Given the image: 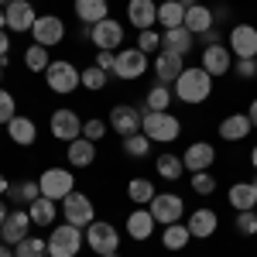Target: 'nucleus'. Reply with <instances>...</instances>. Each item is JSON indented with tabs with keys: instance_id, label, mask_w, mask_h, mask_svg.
Returning <instances> with one entry per match:
<instances>
[{
	"instance_id": "nucleus-1",
	"label": "nucleus",
	"mask_w": 257,
	"mask_h": 257,
	"mask_svg": "<svg viewBox=\"0 0 257 257\" xmlns=\"http://www.w3.org/2000/svg\"><path fill=\"white\" fill-rule=\"evenodd\" d=\"M209 96H213V76L202 65H185L182 76L175 79V99L196 106V103H206Z\"/></svg>"
},
{
	"instance_id": "nucleus-2",
	"label": "nucleus",
	"mask_w": 257,
	"mask_h": 257,
	"mask_svg": "<svg viewBox=\"0 0 257 257\" xmlns=\"http://www.w3.org/2000/svg\"><path fill=\"white\" fill-rule=\"evenodd\" d=\"M86 243V230L72 223H59L48 233V257H76Z\"/></svg>"
},
{
	"instance_id": "nucleus-3",
	"label": "nucleus",
	"mask_w": 257,
	"mask_h": 257,
	"mask_svg": "<svg viewBox=\"0 0 257 257\" xmlns=\"http://www.w3.org/2000/svg\"><path fill=\"white\" fill-rule=\"evenodd\" d=\"M141 131L155 141V144H172V141L182 134V120H178L175 113H168V110H161V113L158 110H144Z\"/></svg>"
},
{
	"instance_id": "nucleus-4",
	"label": "nucleus",
	"mask_w": 257,
	"mask_h": 257,
	"mask_svg": "<svg viewBox=\"0 0 257 257\" xmlns=\"http://www.w3.org/2000/svg\"><path fill=\"white\" fill-rule=\"evenodd\" d=\"M45 82H48V89H52V93L69 96V93H76V89L82 86V69H76L69 59H59V62H52V65H48Z\"/></svg>"
},
{
	"instance_id": "nucleus-5",
	"label": "nucleus",
	"mask_w": 257,
	"mask_h": 257,
	"mask_svg": "<svg viewBox=\"0 0 257 257\" xmlns=\"http://www.w3.org/2000/svg\"><path fill=\"white\" fill-rule=\"evenodd\" d=\"M86 247L93 250V254L106 257V254H117L120 250V233L113 223H106V219H93L89 226H86Z\"/></svg>"
},
{
	"instance_id": "nucleus-6",
	"label": "nucleus",
	"mask_w": 257,
	"mask_h": 257,
	"mask_svg": "<svg viewBox=\"0 0 257 257\" xmlns=\"http://www.w3.org/2000/svg\"><path fill=\"white\" fill-rule=\"evenodd\" d=\"M82 38H89L96 48H106V52H117L123 45V24L120 21H96V24H82Z\"/></svg>"
},
{
	"instance_id": "nucleus-7",
	"label": "nucleus",
	"mask_w": 257,
	"mask_h": 257,
	"mask_svg": "<svg viewBox=\"0 0 257 257\" xmlns=\"http://www.w3.org/2000/svg\"><path fill=\"white\" fill-rule=\"evenodd\" d=\"M62 216H65V223H72V226H89L93 219H96V206H93V199L86 196V192H69V196L62 199Z\"/></svg>"
},
{
	"instance_id": "nucleus-8",
	"label": "nucleus",
	"mask_w": 257,
	"mask_h": 257,
	"mask_svg": "<svg viewBox=\"0 0 257 257\" xmlns=\"http://www.w3.org/2000/svg\"><path fill=\"white\" fill-rule=\"evenodd\" d=\"M38 185H41V196H48V199H55V202H62V199L76 189V178H72V172H69V168L52 165V168H45V172L38 175Z\"/></svg>"
},
{
	"instance_id": "nucleus-9",
	"label": "nucleus",
	"mask_w": 257,
	"mask_h": 257,
	"mask_svg": "<svg viewBox=\"0 0 257 257\" xmlns=\"http://www.w3.org/2000/svg\"><path fill=\"white\" fill-rule=\"evenodd\" d=\"M151 216H155V223H161V226H172V223H182V216H185V202H182V196L178 192H158V196L151 199Z\"/></svg>"
},
{
	"instance_id": "nucleus-10",
	"label": "nucleus",
	"mask_w": 257,
	"mask_h": 257,
	"mask_svg": "<svg viewBox=\"0 0 257 257\" xmlns=\"http://www.w3.org/2000/svg\"><path fill=\"white\" fill-rule=\"evenodd\" d=\"M144 72H148V55L141 48H120L117 62H113V76L131 82V79H141Z\"/></svg>"
},
{
	"instance_id": "nucleus-11",
	"label": "nucleus",
	"mask_w": 257,
	"mask_h": 257,
	"mask_svg": "<svg viewBox=\"0 0 257 257\" xmlns=\"http://www.w3.org/2000/svg\"><path fill=\"white\" fill-rule=\"evenodd\" d=\"M110 131H117L120 138H131V134H141V123H144V110L138 106H127V103H117L110 110Z\"/></svg>"
},
{
	"instance_id": "nucleus-12",
	"label": "nucleus",
	"mask_w": 257,
	"mask_h": 257,
	"mask_svg": "<svg viewBox=\"0 0 257 257\" xmlns=\"http://www.w3.org/2000/svg\"><path fill=\"white\" fill-rule=\"evenodd\" d=\"M226 48L233 52V59H257V28L254 24H243V21L233 24Z\"/></svg>"
},
{
	"instance_id": "nucleus-13",
	"label": "nucleus",
	"mask_w": 257,
	"mask_h": 257,
	"mask_svg": "<svg viewBox=\"0 0 257 257\" xmlns=\"http://www.w3.org/2000/svg\"><path fill=\"white\" fill-rule=\"evenodd\" d=\"M31 38H35V45L55 48V45L65 38V21L55 18V14H38L35 28H31Z\"/></svg>"
},
{
	"instance_id": "nucleus-14",
	"label": "nucleus",
	"mask_w": 257,
	"mask_h": 257,
	"mask_svg": "<svg viewBox=\"0 0 257 257\" xmlns=\"http://www.w3.org/2000/svg\"><path fill=\"white\" fill-rule=\"evenodd\" d=\"M31 213L28 209H11L7 219H4V226H0V240L4 243H11V247H18L24 237H31Z\"/></svg>"
},
{
	"instance_id": "nucleus-15",
	"label": "nucleus",
	"mask_w": 257,
	"mask_h": 257,
	"mask_svg": "<svg viewBox=\"0 0 257 257\" xmlns=\"http://www.w3.org/2000/svg\"><path fill=\"white\" fill-rule=\"evenodd\" d=\"M4 14H7V28L14 31V35H31V28H35V7H31V0H11L7 7H4Z\"/></svg>"
},
{
	"instance_id": "nucleus-16",
	"label": "nucleus",
	"mask_w": 257,
	"mask_h": 257,
	"mask_svg": "<svg viewBox=\"0 0 257 257\" xmlns=\"http://www.w3.org/2000/svg\"><path fill=\"white\" fill-rule=\"evenodd\" d=\"M48 131H52V138L55 141H76L82 138V120L76 110H55L52 113V120H48Z\"/></svg>"
},
{
	"instance_id": "nucleus-17",
	"label": "nucleus",
	"mask_w": 257,
	"mask_h": 257,
	"mask_svg": "<svg viewBox=\"0 0 257 257\" xmlns=\"http://www.w3.org/2000/svg\"><path fill=\"white\" fill-rule=\"evenodd\" d=\"M185 226H189L192 240H209V237H213V233L219 230V216H216V209H209V206H199L196 213H189Z\"/></svg>"
},
{
	"instance_id": "nucleus-18",
	"label": "nucleus",
	"mask_w": 257,
	"mask_h": 257,
	"mask_svg": "<svg viewBox=\"0 0 257 257\" xmlns=\"http://www.w3.org/2000/svg\"><path fill=\"white\" fill-rule=\"evenodd\" d=\"M182 161H185V172H209L213 161H216V148L209 141H196V144L185 148Z\"/></svg>"
},
{
	"instance_id": "nucleus-19",
	"label": "nucleus",
	"mask_w": 257,
	"mask_h": 257,
	"mask_svg": "<svg viewBox=\"0 0 257 257\" xmlns=\"http://www.w3.org/2000/svg\"><path fill=\"white\" fill-rule=\"evenodd\" d=\"M182 69H185V55H175V52H158L155 55V79L161 86H175Z\"/></svg>"
},
{
	"instance_id": "nucleus-20",
	"label": "nucleus",
	"mask_w": 257,
	"mask_h": 257,
	"mask_svg": "<svg viewBox=\"0 0 257 257\" xmlns=\"http://www.w3.org/2000/svg\"><path fill=\"white\" fill-rule=\"evenodd\" d=\"M230 65H233V52H230L226 45H206V48H202V69H206L213 79H216V76H226Z\"/></svg>"
},
{
	"instance_id": "nucleus-21",
	"label": "nucleus",
	"mask_w": 257,
	"mask_h": 257,
	"mask_svg": "<svg viewBox=\"0 0 257 257\" xmlns=\"http://www.w3.org/2000/svg\"><path fill=\"white\" fill-rule=\"evenodd\" d=\"M127 237L131 240H151V233H155V216H151V209L148 206H138L134 213H127Z\"/></svg>"
},
{
	"instance_id": "nucleus-22",
	"label": "nucleus",
	"mask_w": 257,
	"mask_h": 257,
	"mask_svg": "<svg viewBox=\"0 0 257 257\" xmlns=\"http://www.w3.org/2000/svg\"><path fill=\"white\" fill-rule=\"evenodd\" d=\"M196 48V35L182 24V28H168L161 31V52H175V55H189Z\"/></svg>"
},
{
	"instance_id": "nucleus-23",
	"label": "nucleus",
	"mask_w": 257,
	"mask_h": 257,
	"mask_svg": "<svg viewBox=\"0 0 257 257\" xmlns=\"http://www.w3.org/2000/svg\"><path fill=\"white\" fill-rule=\"evenodd\" d=\"M127 21L138 28V31H148L158 24V4L155 0H131L127 4Z\"/></svg>"
},
{
	"instance_id": "nucleus-24",
	"label": "nucleus",
	"mask_w": 257,
	"mask_h": 257,
	"mask_svg": "<svg viewBox=\"0 0 257 257\" xmlns=\"http://www.w3.org/2000/svg\"><path fill=\"white\" fill-rule=\"evenodd\" d=\"M65 158H69V165H72V168H89V165L96 161V141H89V138L69 141Z\"/></svg>"
},
{
	"instance_id": "nucleus-25",
	"label": "nucleus",
	"mask_w": 257,
	"mask_h": 257,
	"mask_svg": "<svg viewBox=\"0 0 257 257\" xmlns=\"http://www.w3.org/2000/svg\"><path fill=\"white\" fill-rule=\"evenodd\" d=\"M72 11L82 24H96L110 18V0H72Z\"/></svg>"
},
{
	"instance_id": "nucleus-26",
	"label": "nucleus",
	"mask_w": 257,
	"mask_h": 257,
	"mask_svg": "<svg viewBox=\"0 0 257 257\" xmlns=\"http://www.w3.org/2000/svg\"><path fill=\"white\" fill-rule=\"evenodd\" d=\"M250 131H254V123L247 113H230V117L219 120V138L223 141H243Z\"/></svg>"
},
{
	"instance_id": "nucleus-27",
	"label": "nucleus",
	"mask_w": 257,
	"mask_h": 257,
	"mask_svg": "<svg viewBox=\"0 0 257 257\" xmlns=\"http://www.w3.org/2000/svg\"><path fill=\"white\" fill-rule=\"evenodd\" d=\"M7 134H11V141L18 144V148H31L35 141H38V127H35V120L31 117H14L11 123H7Z\"/></svg>"
},
{
	"instance_id": "nucleus-28",
	"label": "nucleus",
	"mask_w": 257,
	"mask_h": 257,
	"mask_svg": "<svg viewBox=\"0 0 257 257\" xmlns=\"http://www.w3.org/2000/svg\"><path fill=\"white\" fill-rule=\"evenodd\" d=\"M226 199H230V206H233L237 213H247V209L257 206V185L254 182H233L230 192H226Z\"/></svg>"
},
{
	"instance_id": "nucleus-29",
	"label": "nucleus",
	"mask_w": 257,
	"mask_h": 257,
	"mask_svg": "<svg viewBox=\"0 0 257 257\" xmlns=\"http://www.w3.org/2000/svg\"><path fill=\"white\" fill-rule=\"evenodd\" d=\"M185 28L192 31V35H206L209 28H216V18H213V7H206V4H196V7H189L185 11Z\"/></svg>"
},
{
	"instance_id": "nucleus-30",
	"label": "nucleus",
	"mask_w": 257,
	"mask_h": 257,
	"mask_svg": "<svg viewBox=\"0 0 257 257\" xmlns=\"http://www.w3.org/2000/svg\"><path fill=\"white\" fill-rule=\"evenodd\" d=\"M28 213H31V223H35V226H52L55 216H59V202L48 199V196H38L28 206Z\"/></svg>"
},
{
	"instance_id": "nucleus-31",
	"label": "nucleus",
	"mask_w": 257,
	"mask_h": 257,
	"mask_svg": "<svg viewBox=\"0 0 257 257\" xmlns=\"http://www.w3.org/2000/svg\"><path fill=\"white\" fill-rule=\"evenodd\" d=\"M158 196V189H155V182L151 178H131V185H127V199L134 202V206H151V199Z\"/></svg>"
},
{
	"instance_id": "nucleus-32",
	"label": "nucleus",
	"mask_w": 257,
	"mask_h": 257,
	"mask_svg": "<svg viewBox=\"0 0 257 257\" xmlns=\"http://www.w3.org/2000/svg\"><path fill=\"white\" fill-rule=\"evenodd\" d=\"M7 196H11V206H31V202L41 196V185L31 182V178H24V182H14V185L7 189Z\"/></svg>"
},
{
	"instance_id": "nucleus-33",
	"label": "nucleus",
	"mask_w": 257,
	"mask_h": 257,
	"mask_svg": "<svg viewBox=\"0 0 257 257\" xmlns=\"http://www.w3.org/2000/svg\"><path fill=\"white\" fill-rule=\"evenodd\" d=\"M158 24L168 31V28H182L185 24V7L178 0H161L158 4Z\"/></svg>"
},
{
	"instance_id": "nucleus-34",
	"label": "nucleus",
	"mask_w": 257,
	"mask_h": 257,
	"mask_svg": "<svg viewBox=\"0 0 257 257\" xmlns=\"http://www.w3.org/2000/svg\"><path fill=\"white\" fill-rule=\"evenodd\" d=\"M189 240H192L189 226H185V223H172V226H165V233H161V247H165V250H185Z\"/></svg>"
},
{
	"instance_id": "nucleus-35",
	"label": "nucleus",
	"mask_w": 257,
	"mask_h": 257,
	"mask_svg": "<svg viewBox=\"0 0 257 257\" xmlns=\"http://www.w3.org/2000/svg\"><path fill=\"white\" fill-rule=\"evenodd\" d=\"M155 168H158V178H165V182H178L182 178V172H185V161L178 158V155H158L155 158Z\"/></svg>"
},
{
	"instance_id": "nucleus-36",
	"label": "nucleus",
	"mask_w": 257,
	"mask_h": 257,
	"mask_svg": "<svg viewBox=\"0 0 257 257\" xmlns=\"http://www.w3.org/2000/svg\"><path fill=\"white\" fill-rule=\"evenodd\" d=\"M151 144L155 141L148 138L144 131L141 134H131V138H123V155L134 158V161H144V158H151Z\"/></svg>"
},
{
	"instance_id": "nucleus-37",
	"label": "nucleus",
	"mask_w": 257,
	"mask_h": 257,
	"mask_svg": "<svg viewBox=\"0 0 257 257\" xmlns=\"http://www.w3.org/2000/svg\"><path fill=\"white\" fill-rule=\"evenodd\" d=\"M24 65L31 69V72H48V65H52V59H48V48L45 45H31V48H24Z\"/></svg>"
},
{
	"instance_id": "nucleus-38",
	"label": "nucleus",
	"mask_w": 257,
	"mask_h": 257,
	"mask_svg": "<svg viewBox=\"0 0 257 257\" xmlns=\"http://www.w3.org/2000/svg\"><path fill=\"white\" fill-rule=\"evenodd\" d=\"M172 106V89L168 86H161V82H155L151 89H148V96H144V110H168Z\"/></svg>"
},
{
	"instance_id": "nucleus-39",
	"label": "nucleus",
	"mask_w": 257,
	"mask_h": 257,
	"mask_svg": "<svg viewBox=\"0 0 257 257\" xmlns=\"http://www.w3.org/2000/svg\"><path fill=\"white\" fill-rule=\"evenodd\" d=\"M14 257H48V240L24 237L18 247H14Z\"/></svg>"
},
{
	"instance_id": "nucleus-40",
	"label": "nucleus",
	"mask_w": 257,
	"mask_h": 257,
	"mask_svg": "<svg viewBox=\"0 0 257 257\" xmlns=\"http://www.w3.org/2000/svg\"><path fill=\"white\" fill-rule=\"evenodd\" d=\"M110 79V72H103L99 65H89V69H82V89H89V93H99L103 86Z\"/></svg>"
},
{
	"instance_id": "nucleus-41",
	"label": "nucleus",
	"mask_w": 257,
	"mask_h": 257,
	"mask_svg": "<svg viewBox=\"0 0 257 257\" xmlns=\"http://www.w3.org/2000/svg\"><path fill=\"white\" fill-rule=\"evenodd\" d=\"M14 117H18V99H14L11 89H0V123L7 127Z\"/></svg>"
},
{
	"instance_id": "nucleus-42",
	"label": "nucleus",
	"mask_w": 257,
	"mask_h": 257,
	"mask_svg": "<svg viewBox=\"0 0 257 257\" xmlns=\"http://www.w3.org/2000/svg\"><path fill=\"white\" fill-rule=\"evenodd\" d=\"M237 233L240 237H257V213L254 209H247V213H237Z\"/></svg>"
},
{
	"instance_id": "nucleus-43",
	"label": "nucleus",
	"mask_w": 257,
	"mask_h": 257,
	"mask_svg": "<svg viewBox=\"0 0 257 257\" xmlns=\"http://www.w3.org/2000/svg\"><path fill=\"white\" fill-rule=\"evenodd\" d=\"M192 189H196L199 196H213V192H216L213 172H192Z\"/></svg>"
},
{
	"instance_id": "nucleus-44",
	"label": "nucleus",
	"mask_w": 257,
	"mask_h": 257,
	"mask_svg": "<svg viewBox=\"0 0 257 257\" xmlns=\"http://www.w3.org/2000/svg\"><path fill=\"white\" fill-rule=\"evenodd\" d=\"M138 48L144 55H151V52H161V35L155 28H148V31H141L138 35Z\"/></svg>"
},
{
	"instance_id": "nucleus-45",
	"label": "nucleus",
	"mask_w": 257,
	"mask_h": 257,
	"mask_svg": "<svg viewBox=\"0 0 257 257\" xmlns=\"http://www.w3.org/2000/svg\"><path fill=\"white\" fill-rule=\"evenodd\" d=\"M106 131H110V123L106 120H82V138H89V141H103L106 138Z\"/></svg>"
},
{
	"instance_id": "nucleus-46",
	"label": "nucleus",
	"mask_w": 257,
	"mask_h": 257,
	"mask_svg": "<svg viewBox=\"0 0 257 257\" xmlns=\"http://www.w3.org/2000/svg\"><path fill=\"white\" fill-rule=\"evenodd\" d=\"M233 76H237V79H254L257 76V59H237L233 62Z\"/></svg>"
},
{
	"instance_id": "nucleus-47",
	"label": "nucleus",
	"mask_w": 257,
	"mask_h": 257,
	"mask_svg": "<svg viewBox=\"0 0 257 257\" xmlns=\"http://www.w3.org/2000/svg\"><path fill=\"white\" fill-rule=\"evenodd\" d=\"M113 62H117V52H106V48L96 52V65L103 69V72H113Z\"/></svg>"
},
{
	"instance_id": "nucleus-48",
	"label": "nucleus",
	"mask_w": 257,
	"mask_h": 257,
	"mask_svg": "<svg viewBox=\"0 0 257 257\" xmlns=\"http://www.w3.org/2000/svg\"><path fill=\"white\" fill-rule=\"evenodd\" d=\"M7 55H11V38H7V28L0 31V62L7 65Z\"/></svg>"
},
{
	"instance_id": "nucleus-49",
	"label": "nucleus",
	"mask_w": 257,
	"mask_h": 257,
	"mask_svg": "<svg viewBox=\"0 0 257 257\" xmlns=\"http://www.w3.org/2000/svg\"><path fill=\"white\" fill-rule=\"evenodd\" d=\"M199 38L206 41V45H219V24H216V28H209L206 35H199Z\"/></svg>"
},
{
	"instance_id": "nucleus-50",
	"label": "nucleus",
	"mask_w": 257,
	"mask_h": 257,
	"mask_svg": "<svg viewBox=\"0 0 257 257\" xmlns=\"http://www.w3.org/2000/svg\"><path fill=\"white\" fill-rule=\"evenodd\" d=\"M213 18H216V24H223V21L230 18V7H213Z\"/></svg>"
},
{
	"instance_id": "nucleus-51",
	"label": "nucleus",
	"mask_w": 257,
	"mask_h": 257,
	"mask_svg": "<svg viewBox=\"0 0 257 257\" xmlns=\"http://www.w3.org/2000/svg\"><path fill=\"white\" fill-rule=\"evenodd\" d=\"M247 117H250V123L257 127V96L250 99V106H247Z\"/></svg>"
},
{
	"instance_id": "nucleus-52",
	"label": "nucleus",
	"mask_w": 257,
	"mask_h": 257,
	"mask_svg": "<svg viewBox=\"0 0 257 257\" xmlns=\"http://www.w3.org/2000/svg\"><path fill=\"white\" fill-rule=\"evenodd\" d=\"M7 189H11V182H7V175L0 172V196H7Z\"/></svg>"
},
{
	"instance_id": "nucleus-53",
	"label": "nucleus",
	"mask_w": 257,
	"mask_h": 257,
	"mask_svg": "<svg viewBox=\"0 0 257 257\" xmlns=\"http://www.w3.org/2000/svg\"><path fill=\"white\" fill-rule=\"evenodd\" d=\"M7 213H11V206H7V202L0 199V226H4V219H7Z\"/></svg>"
},
{
	"instance_id": "nucleus-54",
	"label": "nucleus",
	"mask_w": 257,
	"mask_h": 257,
	"mask_svg": "<svg viewBox=\"0 0 257 257\" xmlns=\"http://www.w3.org/2000/svg\"><path fill=\"white\" fill-rule=\"evenodd\" d=\"M0 257H14V247L11 243H0Z\"/></svg>"
},
{
	"instance_id": "nucleus-55",
	"label": "nucleus",
	"mask_w": 257,
	"mask_h": 257,
	"mask_svg": "<svg viewBox=\"0 0 257 257\" xmlns=\"http://www.w3.org/2000/svg\"><path fill=\"white\" fill-rule=\"evenodd\" d=\"M178 4H182V7H185V11H189V7H196L199 0H178Z\"/></svg>"
},
{
	"instance_id": "nucleus-56",
	"label": "nucleus",
	"mask_w": 257,
	"mask_h": 257,
	"mask_svg": "<svg viewBox=\"0 0 257 257\" xmlns=\"http://www.w3.org/2000/svg\"><path fill=\"white\" fill-rule=\"evenodd\" d=\"M7 28V14H4V7H0V31Z\"/></svg>"
},
{
	"instance_id": "nucleus-57",
	"label": "nucleus",
	"mask_w": 257,
	"mask_h": 257,
	"mask_svg": "<svg viewBox=\"0 0 257 257\" xmlns=\"http://www.w3.org/2000/svg\"><path fill=\"white\" fill-rule=\"evenodd\" d=\"M250 165H254V172H257V144H254V151H250Z\"/></svg>"
},
{
	"instance_id": "nucleus-58",
	"label": "nucleus",
	"mask_w": 257,
	"mask_h": 257,
	"mask_svg": "<svg viewBox=\"0 0 257 257\" xmlns=\"http://www.w3.org/2000/svg\"><path fill=\"white\" fill-rule=\"evenodd\" d=\"M106 257H123V254H120V250H117V254H106Z\"/></svg>"
},
{
	"instance_id": "nucleus-59",
	"label": "nucleus",
	"mask_w": 257,
	"mask_h": 257,
	"mask_svg": "<svg viewBox=\"0 0 257 257\" xmlns=\"http://www.w3.org/2000/svg\"><path fill=\"white\" fill-rule=\"evenodd\" d=\"M7 4H11V0H0V7H7Z\"/></svg>"
},
{
	"instance_id": "nucleus-60",
	"label": "nucleus",
	"mask_w": 257,
	"mask_h": 257,
	"mask_svg": "<svg viewBox=\"0 0 257 257\" xmlns=\"http://www.w3.org/2000/svg\"><path fill=\"white\" fill-rule=\"evenodd\" d=\"M0 79H4V62H0Z\"/></svg>"
},
{
	"instance_id": "nucleus-61",
	"label": "nucleus",
	"mask_w": 257,
	"mask_h": 257,
	"mask_svg": "<svg viewBox=\"0 0 257 257\" xmlns=\"http://www.w3.org/2000/svg\"><path fill=\"white\" fill-rule=\"evenodd\" d=\"M254 185H257V178H254Z\"/></svg>"
},
{
	"instance_id": "nucleus-62",
	"label": "nucleus",
	"mask_w": 257,
	"mask_h": 257,
	"mask_svg": "<svg viewBox=\"0 0 257 257\" xmlns=\"http://www.w3.org/2000/svg\"><path fill=\"white\" fill-rule=\"evenodd\" d=\"M254 213H257V206H254Z\"/></svg>"
}]
</instances>
